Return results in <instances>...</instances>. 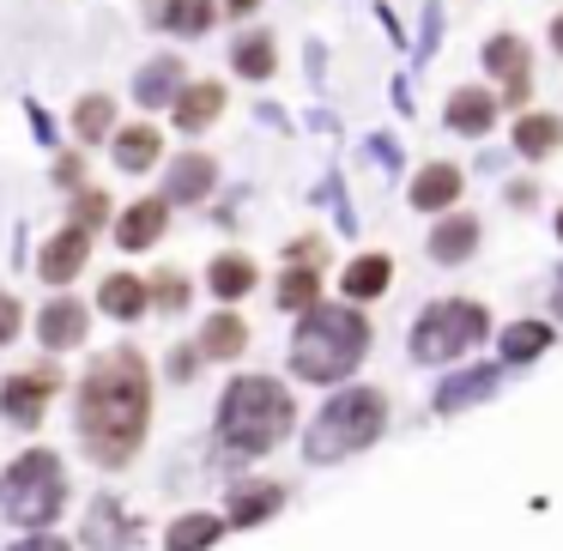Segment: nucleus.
<instances>
[{
  "label": "nucleus",
  "mask_w": 563,
  "mask_h": 551,
  "mask_svg": "<svg viewBox=\"0 0 563 551\" xmlns=\"http://www.w3.org/2000/svg\"><path fill=\"white\" fill-rule=\"evenodd\" d=\"M146 418H152L146 357L134 345H115L79 382V437H86L91 461L122 466L140 449V437H146Z\"/></svg>",
  "instance_id": "f257e3e1"
},
{
  "label": "nucleus",
  "mask_w": 563,
  "mask_h": 551,
  "mask_svg": "<svg viewBox=\"0 0 563 551\" xmlns=\"http://www.w3.org/2000/svg\"><path fill=\"white\" fill-rule=\"evenodd\" d=\"M369 352V321L357 309L340 304H316L303 321H297L291 340V370L303 382H340L357 370V357Z\"/></svg>",
  "instance_id": "f03ea898"
},
{
  "label": "nucleus",
  "mask_w": 563,
  "mask_h": 551,
  "mask_svg": "<svg viewBox=\"0 0 563 551\" xmlns=\"http://www.w3.org/2000/svg\"><path fill=\"white\" fill-rule=\"evenodd\" d=\"M291 430V394L279 388L273 376H236L224 388V406H219V442L231 454H267L273 442Z\"/></svg>",
  "instance_id": "7ed1b4c3"
},
{
  "label": "nucleus",
  "mask_w": 563,
  "mask_h": 551,
  "mask_svg": "<svg viewBox=\"0 0 563 551\" xmlns=\"http://www.w3.org/2000/svg\"><path fill=\"white\" fill-rule=\"evenodd\" d=\"M382 425H388V400L376 388L333 394L316 412V425H309V461H345V454L369 449L382 437Z\"/></svg>",
  "instance_id": "20e7f679"
},
{
  "label": "nucleus",
  "mask_w": 563,
  "mask_h": 551,
  "mask_svg": "<svg viewBox=\"0 0 563 551\" xmlns=\"http://www.w3.org/2000/svg\"><path fill=\"white\" fill-rule=\"evenodd\" d=\"M62 503H67V473L49 449L19 454V461L0 473V509H7V521L49 527L55 515H62Z\"/></svg>",
  "instance_id": "39448f33"
},
{
  "label": "nucleus",
  "mask_w": 563,
  "mask_h": 551,
  "mask_svg": "<svg viewBox=\"0 0 563 551\" xmlns=\"http://www.w3.org/2000/svg\"><path fill=\"white\" fill-rule=\"evenodd\" d=\"M485 340V309L478 304H430L412 328V357L424 364H454Z\"/></svg>",
  "instance_id": "423d86ee"
},
{
  "label": "nucleus",
  "mask_w": 563,
  "mask_h": 551,
  "mask_svg": "<svg viewBox=\"0 0 563 551\" xmlns=\"http://www.w3.org/2000/svg\"><path fill=\"white\" fill-rule=\"evenodd\" d=\"M55 388H62V370H55V364H37V370H25V376H13L7 388H0V412L13 418V425H37Z\"/></svg>",
  "instance_id": "0eeeda50"
},
{
  "label": "nucleus",
  "mask_w": 563,
  "mask_h": 551,
  "mask_svg": "<svg viewBox=\"0 0 563 551\" xmlns=\"http://www.w3.org/2000/svg\"><path fill=\"white\" fill-rule=\"evenodd\" d=\"M86 255H91V231H79V224H67V231H55L49 243H43V261H37V273L49 285H67L79 267H86Z\"/></svg>",
  "instance_id": "6e6552de"
},
{
  "label": "nucleus",
  "mask_w": 563,
  "mask_h": 551,
  "mask_svg": "<svg viewBox=\"0 0 563 551\" xmlns=\"http://www.w3.org/2000/svg\"><path fill=\"white\" fill-rule=\"evenodd\" d=\"M86 304H74V297H55L49 309H43V321H37V333H43V352H67V345H79L86 340Z\"/></svg>",
  "instance_id": "1a4fd4ad"
},
{
  "label": "nucleus",
  "mask_w": 563,
  "mask_h": 551,
  "mask_svg": "<svg viewBox=\"0 0 563 551\" xmlns=\"http://www.w3.org/2000/svg\"><path fill=\"white\" fill-rule=\"evenodd\" d=\"M164 219H170V200H134L115 224V243L122 249H152L164 236Z\"/></svg>",
  "instance_id": "9d476101"
},
{
  "label": "nucleus",
  "mask_w": 563,
  "mask_h": 551,
  "mask_svg": "<svg viewBox=\"0 0 563 551\" xmlns=\"http://www.w3.org/2000/svg\"><path fill=\"white\" fill-rule=\"evenodd\" d=\"M485 67L509 86V103L527 98V43L521 37H490L485 43Z\"/></svg>",
  "instance_id": "9b49d317"
},
{
  "label": "nucleus",
  "mask_w": 563,
  "mask_h": 551,
  "mask_svg": "<svg viewBox=\"0 0 563 551\" xmlns=\"http://www.w3.org/2000/svg\"><path fill=\"white\" fill-rule=\"evenodd\" d=\"M212 183H219V164H212L207 152H188V158L170 164V188H164V200H207Z\"/></svg>",
  "instance_id": "f8f14e48"
},
{
  "label": "nucleus",
  "mask_w": 563,
  "mask_h": 551,
  "mask_svg": "<svg viewBox=\"0 0 563 551\" xmlns=\"http://www.w3.org/2000/svg\"><path fill=\"white\" fill-rule=\"evenodd\" d=\"M461 200V170L454 164H424V170L412 176V207L418 212H442Z\"/></svg>",
  "instance_id": "ddd939ff"
},
{
  "label": "nucleus",
  "mask_w": 563,
  "mask_h": 551,
  "mask_svg": "<svg viewBox=\"0 0 563 551\" xmlns=\"http://www.w3.org/2000/svg\"><path fill=\"white\" fill-rule=\"evenodd\" d=\"M146 304H152V285L134 279V273H110V279H103V291H98V309H110L115 321L146 316Z\"/></svg>",
  "instance_id": "4468645a"
},
{
  "label": "nucleus",
  "mask_w": 563,
  "mask_h": 551,
  "mask_svg": "<svg viewBox=\"0 0 563 551\" xmlns=\"http://www.w3.org/2000/svg\"><path fill=\"white\" fill-rule=\"evenodd\" d=\"M490 122H497V98H490V91L461 86L449 98V128H454V134H485Z\"/></svg>",
  "instance_id": "2eb2a0df"
},
{
  "label": "nucleus",
  "mask_w": 563,
  "mask_h": 551,
  "mask_svg": "<svg viewBox=\"0 0 563 551\" xmlns=\"http://www.w3.org/2000/svg\"><path fill=\"white\" fill-rule=\"evenodd\" d=\"M497 382H503V370H466V376H449L437 388V406L442 412H461V406H473V400H490V394H497Z\"/></svg>",
  "instance_id": "dca6fc26"
},
{
  "label": "nucleus",
  "mask_w": 563,
  "mask_h": 551,
  "mask_svg": "<svg viewBox=\"0 0 563 551\" xmlns=\"http://www.w3.org/2000/svg\"><path fill=\"white\" fill-rule=\"evenodd\" d=\"M219 110H224V86H212V79H200V86H183V98H176V128L200 134L207 122H219Z\"/></svg>",
  "instance_id": "f3484780"
},
{
  "label": "nucleus",
  "mask_w": 563,
  "mask_h": 551,
  "mask_svg": "<svg viewBox=\"0 0 563 551\" xmlns=\"http://www.w3.org/2000/svg\"><path fill=\"white\" fill-rule=\"evenodd\" d=\"M134 98L146 103V110H158V103H176L183 98V62H152V67H140V79H134Z\"/></svg>",
  "instance_id": "a211bd4d"
},
{
  "label": "nucleus",
  "mask_w": 563,
  "mask_h": 551,
  "mask_svg": "<svg viewBox=\"0 0 563 551\" xmlns=\"http://www.w3.org/2000/svg\"><path fill=\"white\" fill-rule=\"evenodd\" d=\"M473 249H478V219H466V212H461V219H442V224H437V236H430V255H437L442 267L466 261Z\"/></svg>",
  "instance_id": "6ab92c4d"
},
{
  "label": "nucleus",
  "mask_w": 563,
  "mask_h": 551,
  "mask_svg": "<svg viewBox=\"0 0 563 551\" xmlns=\"http://www.w3.org/2000/svg\"><path fill=\"white\" fill-rule=\"evenodd\" d=\"M388 279H394L388 255H357L352 267H345V297H352V304H369V297L388 291Z\"/></svg>",
  "instance_id": "aec40b11"
},
{
  "label": "nucleus",
  "mask_w": 563,
  "mask_h": 551,
  "mask_svg": "<svg viewBox=\"0 0 563 551\" xmlns=\"http://www.w3.org/2000/svg\"><path fill=\"white\" fill-rule=\"evenodd\" d=\"M158 152H164V140H158V128H146V122L115 134V164H122V170H152Z\"/></svg>",
  "instance_id": "412c9836"
},
{
  "label": "nucleus",
  "mask_w": 563,
  "mask_h": 551,
  "mask_svg": "<svg viewBox=\"0 0 563 551\" xmlns=\"http://www.w3.org/2000/svg\"><path fill=\"white\" fill-rule=\"evenodd\" d=\"M207 285L224 297V304H236L243 291H255V261H249V255H219V261H212V273H207Z\"/></svg>",
  "instance_id": "4be33fe9"
},
{
  "label": "nucleus",
  "mask_w": 563,
  "mask_h": 551,
  "mask_svg": "<svg viewBox=\"0 0 563 551\" xmlns=\"http://www.w3.org/2000/svg\"><path fill=\"white\" fill-rule=\"evenodd\" d=\"M243 345H249V328L236 316H212L200 328V357H243Z\"/></svg>",
  "instance_id": "5701e85b"
},
{
  "label": "nucleus",
  "mask_w": 563,
  "mask_h": 551,
  "mask_svg": "<svg viewBox=\"0 0 563 551\" xmlns=\"http://www.w3.org/2000/svg\"><path fill=\"white\" fill-rule=\"evenodd\" d=\"M279 503H285L279 485H243L231 497V521L236 527H255V521H267V515H279Z\"/></svg>",
  "instance_id": "b1692460"
},
{
  "label": "nucleus",
  "mask_w": 563,
  "mask_h": 551,
  "mask_svg": "<svg viewBox=\"0 0 563 551\" xmlns=\"http://www.w3.org/2000/svg\"><path fill=\"white\" fill-rule=\"evenodd\" d=\"M212 0H158V25H170V31H183V37H200V31L212 25Z\"/></svg>",
  "instance_id": "393cba45"
},
{
  "label": "nucleus",
  "mask_w": 563,
  "mask_h": 551,
  "mask_svg": "<svg viewBox=\"0 0 563 551\" xmlns=\"http://www.w3.org/2000/svg\"><path fill=\"white\" fill-rule=\"evenodd\" d=\"M219 533H224L219 515H183V521H176L170 533H164V546H170V551H207Z\"/></svg>",
  "instance_id": "a878e982"
},
{
  "label": "nucleus",
  "mask_w": 563,
  "mask_h": 551,
  "mask_svg": "<svg viewBox=\"0 0 563 551\" xmlns=\"http://www.w3.org/2000/svg\"><path fill=\"white\" fill-rule=\"evenodd\" d=\"M558 140H563L558 115H521V122H515V146H521V158H545Z\"/></svg>",
  "instance_id": "bb28decb"
},
{
  "label": "nucleus",
  "mask_w": 563,
  "mask_h": 551,
  "mask_svg": "<svg viewBox=\"0 0 563 551\" xmlns=\"http://www.w3.org/2000/svg\"><path fill=\"white\" fill-rule=\"evenodd\" d=\"M321 304V273L316 267H291L279 279V309H297V316H309V309Z\"/></svg>",
  "instance_id": "cd10ccee"
},
{
  "label": "nucleus",
  "mask_w": 563,
  "mask_h": 551,
  "mask_svg": "<svg viewBox=\"0 0 563 551\" xmlns=\"http://www.w3.org/2000/svg\"><path fill=\"white\" fill-rule=\"evenodd\" d=\"M545 345H551L545 321H515V328L503 333V357H509V364H527V357H539Z\"/></svg>",
  "instance_id": "c85d7f7f"
},
{
  "label": "nucleus",
  "mask_w": 563,
  "mask_h": 551,
  "mask_svg": "<svg viewBox=\"0 0 563 551\" xmlns=\"http://www.w3.org/2000/svg\"><path fill=\"white\" fill-rule=\"evenodd\" d=\"M231 62H236V74H243V79H267L273 67H279V55H273V37H243L231 49Z\"/></svg>",
  "instance_id": "c756f323"
},
{
  "label": "nucleus",
  "mask_w": 563,
  "mask_h": 551,
  "mask_svg": "<svg viewBox=\"0 0 563 551\" xmlns=\"http://www.w3.org/2000/svg\"><path fill=\"white\" fill-rule=\"evenodd\" d=\"M115 128V103L110 98H79V110H74V134L79 140H103Z\"/></svg>",
  "instance_id": "7c9ffc66"
},
{
  "label": "nucleus",
  "mask_w": 563,
  "mask_h": 551,
  "mask_svg": "<svg viewBox=\"0 0 563 551\" xmlns=\"http://www.w3.org/2000/svg\"><path fill=\"white\" fill-rule=\"evenodd\" d=\"M103 219H110V195H103V188H86V195L74 200V224L91 231V224H103Z\"/></svg>",
  "instance_id": "2f4dec72"
},
{
  "label": "nucleus",
  "mask_w": 563,
  "mask_h": 551,
  "mask_svg": "<svg viewBox=\"0 0 563 551\" xmlns=\"http://www.w3.org/2000/svg\"><path fill=\"white\" fill-rule=\"evenodd\" d=\"M86 533L98 539V546H115V539H122L128 527L115 521V509H110V503H98V509H91V521H86Z\"/></svg>",
  "instance_id": "473e14b6"
},
{
  "label": "nucleus",
  "mask_w": 563,
  "mask_h": 551,
  "mask_svg": "<svg viewBox=\"0 0 563 551\" xmlns=\"http://www.w3.org/2000/svg\"><path fill=\"white\" fill-rule=\"evenodd\" d=\"M152 297H158L164 309H183L188 304V285L176 279V273H158V279H152Z\"/></svg>",
  "instance_id": "72a5a7b5"
},
{
  "label": "nucleus",
  "mask_w": 563,
  "mask_h": 551,
  "mask_svg": "<svg viewBox=\"0 0 563 551\" xmlns=\"http://www.w3.org/2000/svg\"><path fill=\"white\" fill-rule=\"evenodd\" d=\"M13 333H19V304H13L7 291H0V345L13 340Z\"/></svg>",
  "instance_id": "f704fd0d"
},
{
  "label": "nucleus",
  "mask_w": 563,
  "mask_h": 551,
  "mask_svg": "<svg viewBox=\"0 0 563 551\" xmlns=\"http://www.w3.org/2000/svg\"><path fill=\"white\" fill-rule=\"evenodd\" d=\"M13 551H67L62 539H25V546H13Z\"/></svg>",
  "instance_id": "c9c22d12"
},
{
  "label": "nucleus",
  "mask_w": 563,
  "mask_h": 551,
  "mask_svg": "<svg viewBox=\"0 0 563 551\" xmlns=\"http://www.w3.org/2000/svg\"><path fill=\"white\" fill-rule=\"evenodd\" d=\"M551 304H558V316H563V273H558V285H551Z\"/></svg>",
  "instance_id": "e433bc0d"
},
{
  "label": "nucleus",
  "mask_w": 563,
  "mask_h": 551,
  "mask_svg": "<svg viewBox=\"0 0 563 551\" xmlns=\"http://www.w3.org/2000/svg\"><path fill=\"white\" fill-rule=\"evenodd\" d=\"M551 49H563V19H558V25H551Z\"/></svg>",
  "instance_id": "4c0bfd02"
},
{
  "label": "nucleus",
  "mask_w": 563,
  "mask_h": 551,
  "mask_svg": "<svg viewBox=\"0 0 563 551\" xmlns=\"http://www.w3.org/2000/svg\"><path fill=\"white\" fill-rule=\"evenodd\" d=\"M558 236H563V212H558Z\"/></svg>",
  "instance_id": "58836bf2"
}]
</instances>
